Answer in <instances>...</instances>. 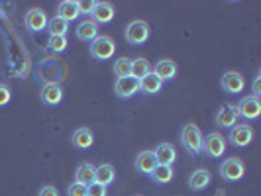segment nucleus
Returning <instances> with one entry per match:
<instances>
[{
    "label": "nucleus",
    "instance_id": "15",
    "mask_svg": "<svg viewBox=\"0 0 261 196\" xmlns=\"http://www.w3.org/2000/svg\"><path fill=\"white\" fill-rule=\"evenodd\" d=\"M75 36H77V39H81V41L91 43L92 39H96L100 34H98V26L92 22L91 18H87V20H83V22L75 27Z\"/></svg>",
    "mask_w": 261,
    "mask_h": 196
},
{
    "label": "nucleus",
    "instance_id": "24",
    "mask_svg": "<svg viewBox=\"0 0 261 196\" xmlns=\"http://www.w3.org/2000/svg\"><path fill=\"white\" fill-rule=\"evenodd\" d=\"M151 181L157 184H169L173 181V177H175V171L173 167H165V165H157L155 169L151 171Z\"/></svg>",
    "mask_w": 261,
    "mask_h": 196
},
{
    "label": "nucleus",
    "instance_id": "32",
    "mask_svg": "<svg viewBox=\"0 0 261 196\" xmlns=\"http://www.w3.org/2000/svg\"><path fill=\"white\" fill-rule=\"evenodd\" d=\"M10 98H12V91H10V87L0 85V108L8 104V102H10Z\"/></svg>",
    "mask_w": 261,
    "mask_h": 196
},
{
    "label": "nucleus",
    "instance_id": "3",
    "mask_svg": "<svg viewBox=\"0 0 261 196\" xmlns=\"http://www.w3.org/2000/svg\"><path fill=\"white\" fill-rule=\"evenodd\" d=\"M91 57L96 61H106L110 59L114 53H116V41L110 38V36H98L96 39L91 41Z\"/></svg>",
    "mask_w": 261,
    "mask_h": 196
},
{
    "label": "nucleus",
    "instance_id": "31",
    "mask_svg": "<svg viewBox=\"0 0 261 196\" xmlns=\"http://www.w3.org/2000/svg\"><path fill=\"white\" fill-rule=\"evenodd\" d=\"M67 196H87V186H85V184L73 183L67 188Z\"/></svg>",
    "mask_w": 261,
    "mask_h": 196
},
{
    "label": "nucleus",
    "instance_id": "34",
    "mask_svg": "<svg viewBox=\"0 0 261 196\" xmlns=\"http://www.w3.org/2000/svg\"><path fill=\"white\" fill-rule=\"evenodd\" d=\"M251 96L261 98V75H257L255 80H253V94H251Z\"/></svg>",
    "mask_w": 261,
    "mask_h": 196
},
{
    "label": "nucleus",
    "instance_id": "19",
    "mask_svg": "<svg viewBox=\"0 0 261 196\" xmlns=\"http://www.w3.org/2000/svg\"><path fill=\"white\" fill-rule=\"evenodd\" d=\"M71 139H73V145L77 149H89L94 144V133L89 128H77V130L73 131Z\"/></svg>",
    "mask_w": 261,
    "mask_h": 196
},
{
    "label": "nucleus",
    "instance_id": "8",
    "mask_svg": "<svg viewBox=\"0 0 261 196\" xmlns=\"http://www.w3.org/2000/svg\"><path fill=\"white\" fill-rule=\"evenodd\" d=\"M220 87L228 94H240V92L244 91V87H246V78L238 71H228L220 78Z\"/></svg>",
    "mask_w": 261,
    "mask_h": 196
},
{
    "label": "nucleus",
    "instance_id": "26",
    "mask_svg": "<svg viewBox=\"0 0 261 196\" xmlns=\"http://www.w3.org/2000/svg\"><path fill=\"white\" fill-rule=\"evenodd\" d=\"M45 30H49V36H65L67 38V34H69V22L61 20L59 16H53V18H49Z\"/></svg>",
    "mask_w": 261,
    "mask_h": 196
},
{
    "label": "nucleus",
    "instance_id": "16",
    "mask_svg": "<svg viewBox=\"0 0 261 196\" xmlns=\"http://www.w3.org/2000/svg\"><path fill=\"white\" fill-rule=\"evenodd\" d=\"M153 73H155L163 82H165V80H173V78L177 77V63H175L173 59H161V61H157L155 67H153Z\"/></svg>",
    "mask_w": 261,
    "mask_h": 196
},
{
    "label": "nucleus",
    "instance_id": "25",
    "mask_svg": "<svg viewBox=\"0 0 261 196\" xmlns=\"http://www.w3.org/2000/svg\"><path fill=\"white\" fill-rule=\"evenodd\" d=\"M147 73H151V65H149V61H147V59L138 57V59H134V61H132L130 77H134L136 80H140V78H144Z\"/></svg>",
    "mask_w": 261,
    "mask_h": 196
},
{
    "label": "nucleus",
    "instance_id": "9",
    "mask_svg": "<svg viewBox=\"0 0 261 196\" xmlns=\"http://www.w3.org/2000/svg\"><path fill=\"white\" fill-rule=\"evenodd\" d=\"M114 92H116L118 98L128 100L136 92H140V80H136L134 77L116 78V82H114Z\"/></svg>",
    "mask_w": 261,
    "mask_h": 196
},
{
    "label": "nucleus",
    "instance_id": "28",
    "mask_svg": "<svg viewBox=\"0 0 261 196\" xmlns=\"http://www.w3.org/2000/svg\"><path fill=\"white\" fill-rule=\"evenodd\" d=\"M47 43H49V49H51L53 53H63L67 49L65 36H49Z\"/></svg>",
    "mask_w": 261,
    "mask_h": 196
},
{
    "label": "nucleus",
    "instance_id": "22",
    "mask_svg": "<svg viewBox=\"0 0 261 196\" xmlns=\"http://www.w3.org/2000/svg\"><path fill=\"white\" fill-rule=\"evenodd\" d=\"M116 181V169L110 163H102L100 167H96V175H94V183L102 184L108 188V184Z\"/></svg>",
    "mask_w": 261,
    "mask_h": 196
},
{
    "label": "nucleus",
    "instance_id": "11",
    "mask_svg": "<svg viewBox=\"0 0 261 196\" xmlns=\"http://www.w3.org/2000/svg\"><path fill=\"white\" fill-rule=\"evenodd\" d=\"M157 165H165V167H173L177 161V149L173 144H159L153 149Z\"/></svg>",
    "mask_w": 261,
    "mask_h": 196
},
{
    "label": "nucleus",
    "instance_id": "5",
    "mask_svg": "<svg viewBox=\"0 0 261 196\" xmlns=\"http://www.w3.org/2000/svg\"><path fill=\"white\" fill-rule=\"evenodd\" d=\"M226 145H228V142H226V137H224L222 133L212 131L202 142V151L208 157H212V159H220L226 153Z\"/></svg>",
    "mask_w": 261,
    "mask_h": 196
},
{
    "label": "nucleus",
    "instance_id": "18",
    "mask_svg": "<svg viewBox=\"0 0 261 196\" xmlns=\"http://www.w3.org/2000/svg\"><path fill=\"white\" fill-rule=\"evenodd\" d=\"M63 100V91L59 85H45L41 89V102L45 106H57Z\"/></svg>",
    "mask_w": 261,
    "mask_h": 196
},
{
    "label": "nucleus",
    "instance_id": "35",
    "mask_svg": "<svg viewBox=\"0 0 261 196\" xmlns=\"http://www.w3.org/2000/svg\"><path fill=\"white\" fill-rule=\"evenodd\" d=\"M138 196H142V194H138Z\"/></svg>",
    "mask_w": 261,
    "mask_h": 196
},
{
    "label": "nucleus",
    "instance_id": "6",
    "mask_svg": "<svg viewBox=\"0 0 261 196\" xmlns=\"http://www.w3.org/2000/svg\"><path fill=\"white\" fill-rule=\"evenodd\" d=\"M236 112L238 118H244V120H257L261 114V100L255 96H244L238 106H236Z\"/></svg>",
    "mask_w": 261,
    "mask_h": 196
},
{
    "label": "nucleus",
    "instance_id": "20",
    "mask_svg": "<svg viewBox=\"0 0 261 196\" xmlns=\"http://www.w3.org/2000/svg\"><path fill=\"white\" fill-rule=\"evenodd\" d=\"M163 89V80L157 77L155 73H147L144 78H140V92L145 94H157V92Z\"/></svg>",
    "mask_w": 261,
    "mask_h": 196
},
{
    "label": "nucleus",
    "instance_id": "4",
    "mask_svg": "<svg viewBox=\"0 0 261 196\" xmlns=\"http://www.w3.org/2000/svg\"><path fill=\"white\" fill-rule=\"evenodd\" d=\"M218 171H220L222 181H226V183H238L246 175V165H244V161L240 157H230V159L222 161V165H220Z\"/></svg>",
    "mask_w": 261,
    "mask_h": 196
},
{
    "label": "nucleus",
    "instance_id": "10",
    "mask_svg": "<svg viewBox=\"0 0 261 196\" xmlns=\"http://www.w3.org/2000/svg\"><path fill=\"white\" fill-rule=\"evenodd\" d=\"M91 20L98 24H108L114 20V6L110 2H94V8L91 12Z\"/></svg>",
    "mask_w": 261,
    "mask_h": 196
},
{
    "label": "nucleus",
    "instance_id": "29",
    "mask_svg": "<svg viewBox=\"0 0 261 196\" xmlns=\"http://www.w3.org/2000/svg\"><path fill=\"white\" fill-rule=\"evenodd\" d=\"M87 196H108V188L98 183H92L87 186Z\"/></svg>",
    "mask_w": 261,
    "mask_h": 196
},
{
    "label": "nucleus",
    "instance_id": "27",
    "mask_svg": "<svg viewBox=\"0 0 261 196\" xmlns=\"http://www.w3.org/2000/svg\"><path fill=\"white\" fill-rule=\"evenodd\" d=\"M130 69H132V59H128V57H120V59L114 61V65H112V71H114L116 78L130 77Z\"/></svg>",
    "mask_w": 261,
    "mask_h": 196
},
{
    "label": "nucleus",
    "instance_id": "23",
    "mask_svg": "<svg viewBox=\"0 0 261 196\" xmlns=\"http://www.w3.org/2000/svg\"><path fill=\"white\" fill-rule=\"evenodd\" d=\"M57 16L61 18V20H65V22H73V20H77L79 16V8H77V2H73V0H63V2H59V6H57Z\"/></svg>",
    "mask_w": 261,
    "mask_h": 196
},
{
    "label": "nucleus",
    "instance_id": "1",
    "mask_svg": "<svg viewBox=\"0 0 261 196\" xmlns=\"http://www.w3.org/2000/svg\"><path fill=\"white\" fill-rule=\"evenodd\" d=\"M181 142H183V147L191 155L202 153L204 135H202V131H200V128L196 124H185L183 131H181Z\"/></svg>",
    "mask_w": 261,
    "mask_h": 196
},
{
    "label": "nucleus",
    "instance_id": "17",
    "mask_svg": "<svg viewBox=\"0 0 261 196\" xmlns=\"http://www.w3.org/2000/svg\"><path fill=\"white\" fill-rule=\"evenodd\" d=\"M157 167V161H155V155H153V151H142V153H138L136 157V171L138 173H142V175H151V171Z\"/></svg>",
    "mask_w": 261,
    "mask_h": 196
},
{
    "label": "nucleus",
    "instance_id": "7",
    "mask_svg": "<svg viewBox=\"0 0 261 196\" xmlns=\"http://www.w3.org/2000/svg\"><path fill=\"white\" fill-rule=\"evenodd\" d=\"M253 128L249 124H236L230 130V144L234 147H248L253 142Z\"/></svg>",
    "mask_w": 261,
    "mask_h": 196
},
{
    "label": "nucleus",
    "instance_id": "13",
    "mask_svg": "<svg viewBox=\"0 0 261 196\" xmlns=\"http://www.w3.org/2000/svg\"><path fill=\"white\" fill-rule=\"evenodd\" d=\"M47 22H49V18H47V14L43 12L41 8H32L30 12L26 14V27L30 32H43L45 27H47Z\"/></svg>",
    "mask_w": 261,
    "mask_h": 196
},
{
    "label": "nucleus",
    "instance_id": "21",
    "mask_svg": "<svg viewBox=\"0 0 261 196\" xmlns=\"http://www.w3.org/2000/svg\"><path fill=\"white\" fill-rule=\"evenodd\" d=\"M94 175H96V167L92 163H81L75 171V183L89 186L94 183Z\"/></svg>",
    "mask_w": 261,
    "mask_h": 196
},
{
    "label": "nucleus",
    "instance_id": "12",
    "mask_svg": "<svg viewBox=\"0 0 261 196\" xmlns=\"http://www.w3.org/2000/svg\"><path fill=\"white\" fill-rule=\"evenodd\" d=\"M216 124L224 128V130H232L236 124H238V112H236V106L232 104H222L216 112Z\"/></svg>",
    "mask_w": 261,
    "mask_h": 196
},
{
    "label": "nucleus",
    "instance_id": "14",
    "mask_svg": "<svg viewBox=\"0 0 261 196\" xmlns=\"http://www.w3.org/2000/svg\"><path fill=\"white\" fill-rule=\"evenodd\" d=\"M210 181H212L210 171L196 169V171H193V173L189 175V181H187V184H189V188H191V190L198 192V190H204V188L210 184Z\"/></svg>",
    "mask_w": 261,
    "mask_h": 196
},
{
    "label": "nucleus",
    "instance_id": "33",
    "mask_svg": "<svg viewBox=\"0 0 261 196\" xmlns=\"http://www.w3.org/2000/svg\"><path fill=\"white\" fill-rule=\"evenodd\" d=\"M39 196H59V192H57V188H55V186L47 184V186H43V188L39 190Z\"/></svg>",
    "mask_w": 261,
    "mask_h": 196
},
{
    "label": "nucleus",
    "instance_id": "2",
    "mask_svg": "<svg viewBox=\"0 0 261 196\" xmlns=\"http://www.w3.org/2000/svg\"><path fill=\"white\" fill-rule=\"evenodd\" d=\"M149 34H151V27L145 20H134L124 30V38L130 45H144L149 39Z\"/></svg>",
    "mask_w": 261,
    "mask_h": 196
},
{
    "label": "nucleus",
    "instance_id": "30",
    "mask_svg": "<svg viewBox=\"0 0 261 196\" xmlns=\"http://www.w3.org/2000/svg\"><path fill=\"white\" fill-rule=\"evenodd\" d=\"M79 14H85V16H91L92 8H94V0H79L77 2Z\"/></svg>",
    "mask_w": 261,
    "mask_h": 196
}]
</instances>
